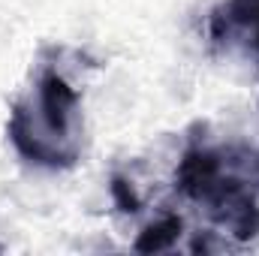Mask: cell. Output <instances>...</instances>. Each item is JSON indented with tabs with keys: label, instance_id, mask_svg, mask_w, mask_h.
I'll use <instances>...</instances> for the list:
<instances>
[{
	"label": "cell",
	"instance_id": "6da1fadb",
	"mask_svg": "<svg viewBox=\"0 0 259 256\" xmlns=\"http://www.w3.org/2000/svg\"><path fill=\"white\" fill-rule=\"evenodd\" d=\"M178 229H181V226H178L175 220H163V223L151 226V229L145 232V238L139 241V250H160V247H166V244L175 238Z\"/></svg>",
	"mask_w": 259,
	"mask_h": 256
}]
</instances>
